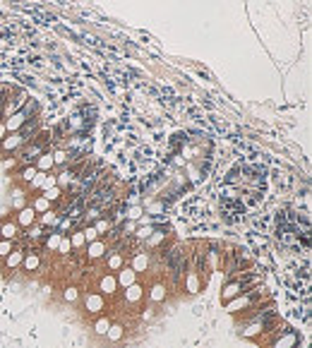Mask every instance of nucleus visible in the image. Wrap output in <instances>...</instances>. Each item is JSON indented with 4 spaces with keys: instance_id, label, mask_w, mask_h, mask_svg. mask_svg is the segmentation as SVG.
Returning a JSON list of instances; mask_svg holds the SVG:
<instances>
[{
    "instance_id": "obj_1",
    "label": "nucleus",
    "mask_w": 312,
    "mask_h": 348,
    "mask_svg": "<svg viewBox=\"0 0 312 348\" xmlns=\"http://www.w3.org/2000/svg\"><path fill=\"white\" fill-rule=\"evenodd\" d=\"M135 279H137V272H135L132 267H130V269H123V272H120V276H118V281L123 283V286H132V283H135Z\"/></svg>"
},
{
    "instance_id": "obj_2",
    "label": "nucleus",
    "mask_w": 312,
    "mask_h": 348,
    "mask_svg": "<svg viewBox=\"0 0 312 348\" xmlns=\"http://www.w3.org/2000/svg\"><path fill=\"white\" fill-rule=\"evenodd\" d=\"M116 286H118V279H113V276H103L101 279V293H113L116 291Z\"/></svg>"
},
{
    "instance_id": "obj_3",
    "label": "nucleus",
    "mask_w": 312,
    "mask_h": 348,
    "mask_svg": "<svg viewBox=\"0 0 312 348\" xmlns=\"http://www.w3.org/2000/svg\"><path fill=\"white\" fill-rule=\"evenodd\" d=\"M103 252H106V245H103V243H98V240H94V243L89 245V257H91V260L101 257Z\"/></svg>"
},
{
    "instance_id": "obj_4",
    "label": "nucleus",
    "mask_w": 312,
    "mask_h": 348,
    "mask_svg": "<svg viewBox=\"0 0 312 348\" xmlns=\"http://www.w3.org/2000/svg\"><path fill=\"white\" fill-rule=\"evenodd\" d=\"M101 307H103V300H101L98 295H89V298H86V310H89V312H98Z\"/></svg>"
},
{
    "instance_id": "obj_5",
    "label": "nucleus",
    "mask_w": 312,
    "mask_h": 348,
    "mask_svg": "<svg viewBox=\"0 0 312 348\" xmlns=\"http://www.w3.org/2000/svg\"><path fill=\"white\" fill-rule=\"evenodd\" d=\"M0 236H3V240H12L15 236H17V226H15V223H3Z\"/></svg>"
},
{
    "instance_id": "obj_6",
    "label": "nucleus",
    "mask_w": 312,
    "mask_h": 348,
    "mask_svg": "<svg viewBox=\"0 0 312 348\" xmlns=\"http://www.w3.org/2000/svg\"><path fill=\"white\" fill-rule=\"evenodd\" d=\"M240 288H243V283H231L224 288V300H231V298H236L240 293Z\"/></svg>"
},
{
    "instance_id": "obj_7",
    "label": "nucleus",
    "mask_w": 312,
    "mask_h": 348,
    "mask_svg": "<svg viewBox=\"0 0 312 348\" xmlns=\"http://www.w3.org/2000/svg\"><path fill=\"white\" fill-rule=\"evenodd\" d=\"M125 298H128L130 303L140 300V298H142V288H140V286H135V283H132V286H128V291H125Z\"/></svg>"
},
{
    "instance_id": "obj_8",
    "label": "nucleus",
    "mask_w": 312,
    "mask_h": 348,
    "mask_svg": "<svg viewBox=\"0 0 312 348\" xmlns=\"http://www.w3.org/2000/svg\"><path fill=\"white\" fill-rule=\"evenodd\" d=\"M20 223H22V226H29V223H34V209H22V211H20Z\"/></svg>"
},
{
    "instance_id": "obj_9",
    "label": "nucleus",
    "mask_w": 312,
    "mask_h": 348,
    "mask_svg": "<svg viewBox=\"0 0 312 348\" xmlns=\"http://www.w3.org/2000/svg\"><path fill=\"white\" fill-rule=\"evenodd\" d=\"M147 264H149L147 255H137V257H135V267H132V269H135V272H144V269H147Z\"/></svg>"
},
{
    "instance_id": "obj_10",
    "label": "nucleus",
    "mask_w": 312,
    "mask_h": 348,
    "mask_svg": "<svg viewBox=\"0 0 312 348\" xmlns=\"http://www.w3.org/2000/svg\"><path fill=\"white\" fill-rule=\"evenodd\" d=\"M163 298H166V288H163V286H154V288H151V300L159 303V300H163Z\"/></svg>"
},
{
    "instance_id": "obj_11",
    "label": "nucleus",
    "mask_w": 312,
    "mask_h": 348,
    "mask_svg": "<svg viewBox=\"0 0 312 348\" xmlns=\"http://www.w3.org/2000/svg\"><path fill=\"white\" fill-rule=\"evenodd\" d=\"M24 267H27V272H34V269L39 267V257H36V255H29V257H24Z\"/></svg>"
},
{
    "instance_id": "obj_12",
    "label": "nucleus",
    "mask_w": 312,
    "mask_h": 348,
    "mask_svg": "<svg viewBox=\"0 0 312 348\" xmlns=\"http://www.w3.org/2000/svg\"><path fill=\"white\" fill-rule=\"evenodd\" d=\"M20 262H22V252H10V255H8V267H10V269H15Z\"/></svg>"
},
{
    "instance_id": "obj_13",
    "label": "nucleus",
    "mask_w": 312,
    "mask_h": 348,
    "mask_svg": "<svg viewBox=\"0 0 312 348\" xmlns=\"http://www.w3.org/2000/svg\"><path fill=\"white\" fill-rule=\"evenodd\" d=\"M295 341H298V338H295V334H288V336L283 338V341H279V343H276V348H288V346H295Z\"/></svg>"
},
{
    "instance_id": "obj_14",
    "label": "nucleus",
    "mask_w": 312,
    "mask_h": 348,
    "mask_svg": "<svg viewBox=\"0 0 312 348\" xmlns=\"http://www.w3.org/2000/svg\"><path fill=\"white\" fill-rule=\"evenodd\" d=\"M123 267V257L120 255H113L111 260H108V269H120Z\"/></svg>"
},
{
    "instance_id": "obj_15",
    "label": "nucleus",
    "mask_w": 312,
    "mask_h": 348,
    "mask_svg": "<svg viewBox=\"0 0 312 348\" xmlns=\"http://www.w3.org/2000/svg\"><path fill=\"white\" fill-rule=\"evenodd\" d=\"M10 252H12V243L10 240H3V243H0V257H8Z\"/></svg>"
},
{
    "instance_id": "obj_16",
    "label": "nucleus",
    "mask_w": 312,
    "mask_h": 348,
    "mask_svg": "<svg viewBox=\"0 0 312 348\" xmlns=\"http://www.w3.org/2000/svg\"><path fill=\"white\" fill-rule=\"evenodd\" d=\"M108 336L113 338V341H116V338H120L123 336V326H108V331H106Z\"/></svg>"
},
{
    "instance_id": "obj_17",
    "label": "nucleus",
    "mask_w": 312,
    "mask_h": 348,
    "mask_svg": "<svg viewBox=\"0 0 312 348\" xmlns=\"http://www.w3.org/2000/svg\"><path fill=\"white\" fill-rule=\"evenodd\" d=\"M108 326H111V322H108V319H98V322H96V334H106Z\"/></svg>"
},
{
    "instance_id": "obj_18",
    "label": "nucleus",
    "mask_w": 312,
    "mask_h": 348,
    "mask_svg": "<svg viewBox=\"0 0 312 348\" xmlns=\"http://www.w3.org/2000/svg\"><path fill=\"white\" fill-rule=\"evenodd\" d=\"M53 166V159H51V154H43L41 161H39V168H51Z\"/></svg>"
},
{
    "instance_id": "obj_19",
    "label": "nucleus",
    "mask_w": 312,
    "mask_h": 348,
    "mask_svg": "<svg viewBox=\"0 0 312 348\" xmlns=\"http://www.w3.org/2000/svg\"><path fill=\"white\" fill-rule=\"evenodd\" d=\"M96 228H86L84 230V240H89V243H94V240H96Z\"/></svg>"
},
{
    "instance_id": "obj_20",
    "label": "nucleus",
    "mask_w": 312,
    "mask_h": 348,
    "mask_svg": "<svg viewBox=\"0 0 312 348\" xmlns=\"http://www.w3.org/2000/svg\"><path fill=\"white\" fill-rule=\"evenodd\" d=\"M65 300H70V303L77 300V288H67V291H65Z\"/></svg>"
},
{
    "instance_id": "obj_21",
    "label": "nucleus",
    "mask_w": 312,
    "mask_h": 348,
    "mask_svg": "<svg viewBox=\"0 0 312 348\" xmlns=\"http://www.w3.org/2000/svg\"><path fill=\"white\" fill-rule=\"evenodd\" d=\"M17 142H20V137H17V135H12L10 140H5V144H3V147H5V149H10V147H15Z\"/></svg>"
},
{
    "instance_id": "obj_22",
    "label": "nucleus",
    "mask_w": 312,
    "mask_h": 348,
    "mask_svg": "<svg viewBox=\"0 0 312 348\" xmlns=\"http://www.w3.org/2000/svg\"><path fill=\"white\" fill-rule=\"evenodd\" d=\"M36 209H39V211H46V209H48V199H46V197H41V199L36 202Z\"/></svg>"
},
{
    "instance_id": "obj_23",
    "label": "nucleus",
    "mask_w": 312,
    "mask_h": 348,
    "mask_svg": "<svg viewBox=\"0 0 312 348\" xmlns=\"http://www.w3.org/2000/svg\"><path fill=\"white\" fill-rule=\"evenodd\" d=\"M36 178V168H27L24 171V180H34Z\"/></svg>"
},
{
    "instance_id": "obj_24",
    "label": "nucleus",
    "mask_w": 312,
    "mask_h": 348,
    "mask_svg": "<svg viewBox=\"0 0 312 348\" xmlns=\"http://www.w3.org/2000/svg\"><path fill=\"white\" fill-rule=\"evenodd\" d=\"M111 228V223H108V221H98L96 223V233H101V230H108Z\"/></svg>"
},
{
    "instance_id": "obj_25",
    "label": "nucleus",
    "mask_w": 312,
    "mask_h": 348,
    "mask_svg": "<svg viewBox=\"0 0 312 348\" xmlns=\"http://www.w3.org/2000/svg\"><path fill=\"white\" fill-rule=\"evenodd\" d=\"M58 243H60V236H53V238H48V248H58Z\"/></svg>"
},
{
    "instance_id": "obj_26",
    "label": "nucleus",
    "mask_w": 312,
    "mask_h": 348,
    "mask_svg": "<svg viewBox=\"0 0 312 348\" xmlns=\"http://www.w3.org/2000/svg\"><path fill=\"white\" fill-rule=\"evenodd\" d=\"M72 243H75V245H82V243H84V233H77L75 238H72Z\"/></svg>"
},
{
    "instance_id": "obj_27",
    "label": "nucleus",
    "mask_w": 312,
    "mask_h": 348,
    "mask_svg": "<svg viewBox=\"0 0 312 348\" xmlns=\"http://www.w3.org/2000/svg\"><path fill=\"white\" fill-rule=\"evenodd\" d=\"M22 120H24L22 115H15V120H10V130H12V128H17V125H20Z\"/></svg>"
},
{
    "instance_id": "obj_28",
    "label": "nucleus",
    "mask_w": 312,
    "mask_h": 348,
    "mask_svg": "<svg viewBox=\"0 0 312 348\" xmlns=\"http://www.w3.org/2000/svg\"><path fill=\"white\" fill-rule=\"evenodd\" d=\"M58 195H60L58 190H48V192H46V199H55Z\"/></svg>"
},
{
    "instance_id": "obj_29",
    "label": "nucleus",
    "mask_w": 312,
    "mask_h": 348,
    "mask_svg": "<svg viewBox=\"0 0 312 348\" xmlns=\"http://www.w3.org/2000/svg\"><path fill=\"white\" fill-rule=\"evenodd\" d=\"M58 245H60V252H67V248H70V243H67V240H60V243H58Z\"/></svg>"
}]
</instances>
